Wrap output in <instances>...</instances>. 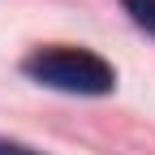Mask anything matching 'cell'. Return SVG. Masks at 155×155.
<instances>
[{
    "label": "cell",
    "instance_id": "cell-2",
    "mask_svg": "<svg viewBox=\"0 0 155 155\" xmlns=\"http://www.w3.org/2000/svg\"><path fill=\"white\" fill-rule=\"evenodd\" d=\"M121 5H125V13H129L147 35H155V0H121Z\"/></svg>",
    "mask_w": 155,
    "mask_h": 155
},
{
    "label": "cell",
    "instance_id": "cell-1",
    "mask_svg": "<svg viewBox=\"0 0 155 155\" xmlns=\"http://www.w3.org/2000/svg\"><path fill=\"white\" fill-rule=\"evenodd\" d=\"M26 73L35 82L52 91H69V95H108L116 86L112 65L82 48H43L26 61Z\"/></svg>",
    "mask_w": 155,
    "mask_h": 155
},
{
    "label": "cell",
    "instance_id": "cell-3",
    "mask_svg": "<svg viewBox=\"0 0 155 155\" xmlns=\"http://www.w3.org/2000/svg\"><path fill=\"white\" fill-rule=\"evenodd\" d=\"M0 155H39L30 147H17V142H0Z\"/></svg>",
    "mask_w": 155,
    "mask_h": 155
}]
</instances>
